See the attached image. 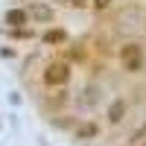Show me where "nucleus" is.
Masks as SVG:
<instances>
[{"mask_svg": "<svg viewBox=\"0 0 146 146\" xmlns=\"http://www.w3.org/2000/svg\"><path fill=\"white\" fill-rule=\"evenodd\" d=\"M140 146H146V143H140Z\"/></svg>", "mask_w": 146, "mask_h": 146, "instance_id": "9b49d317", "label": "nucleus"}, {"mask_svg": "<svg viewBox=\"0 0 146 146\" xmlns=\"http://www.w3.org/2000/svg\"><path fill=\"white\" fill-rule=\"evenodd\" d=\"M67 3H70V6H73V9H82V6H85V3H88V0H67Z\"/></svg>", "mask_w": 146, "mask_h": 146, "instance_id": "9d476101", "label": "nucleus"}, {"mask_svg": "<svg viewBox=\"0 0 146 146\" xmlns=\"http://www.w3.org/2000/svg\"><path fill=\"white\" fill-rule=\"evenodd\" d=\"M120 58H123V67L129 73H140L143 70V50L137 44H126L123 50H120Z\"/></svg>", "mask_w": 146, "mask_h": 146, "instance_id": "f257e3e1", "label": "nucleus"}, {"mask_svg": "<svg viewBox=\"0 0 146 146\" xmlns=\"http://www.w3.org/2000/svg\"><path fill=\"white\" fill-rule=\"evenodd\" d=\"M44 41L47 44H62V41H67V32L64 29H50V32H44Z\"/></svg>", "mask_w": 146, "mask_h": 146, "instance_id": "39448f33", "label": "nucleus"}, {"mask_svg": "<svg viewBox=\"0 0 146 146\" xmlns=\"http://www.w3.org/2000/svg\"><path fill=\"white\" fill-rule=\"evenodd\" d=\"M143 137H146V123H143V126L135 131V135L129 137V146H137V143H143Z\"/></svg>", "mask_w": 146, "mask_h": 146, "instance_id": "6e6552de", "label": "nucleus"}, {"mask_svg": "<svg viewBox=\"0 0 146 146\" xmlns=\"http://www.w3.org/2000/svg\"><path fill=\"white\" fill-rule=\"evenodd\" d=\"M76 137H79V140L96 137V126H94V123H85V126H79V129H76Z\"/></svg>", "mask_w": 146, "mask_h": 146, "instance_id": "0eeeda50", "label": "nucleus"}, {"mask_svg": "<svg viewBox=\"0 0 146 146\" xmlns=\"http://www.w3.org/2000/svg\"><path fill=\"white\" fill-rule=\"evenodd\" d=\"M27 21H29V12H23V9H9L6 12V23L9 27H23Z\"/></svg>", "mask_w": 146, "mask_h": 146, "instance_id": "20e7f679", "label": "nucleus"}, {"mask_svg": "<svg viewBox=\"0 0 146 146\" xmlns=\"http://www.w3.org/2000/svg\"><path fill=\"white\" fill-rule=\"evenodd\" d=\"M29 15H32L35 21H50V18H53V9H50V6H32Z\"/></svg>", "mask_w": 146, "mask_h": 146, "instance_id": "423d86ee", "label": "nucleus"}, {"mask_svg": "<svg viewBox=\"0 0 146 146\" xmlns=\"http://www.w3.org/2000/svg\"><path fill=\"white\" fill-rule=\"evenodd\" d=\"M67 79H70V67H67L64 62H58V64H50V67L44 70V82L50 85V88H53V85H64Z\"/></svg>", "mask_w": 146, "mask_h": 146, "instance_id": "f03ea898", "label": "nucleus"}, {"mask_svg": "<svg viewBox=\"0 0 146 146\" xmlns=\"http://www.w3.org/2000/svg\"><path fill=\"white\" fill-rule=\"evenodd\" d=\"M126 117V100H114L108 105V123H120Z\"/></svg>", "mask_w": 146, "mask_h": 146, "instance_id": "7ed1b4c3", "label": "nucleus"}, {"mask_svg": "<svg viewBox=\"0 0 146 146\" xmlns=\"http://www.w3.org/2000/svg\"><path fill=\"white\" fill-rule=\"evenodd\" d=\"M94 6H96V9H108V6H111V0H94Z\"/></svg>", "mask_w": 146, "mask_h": 146, "instance_id": "1a4fd4ad", "label": "nucleus"}]
</instances>
